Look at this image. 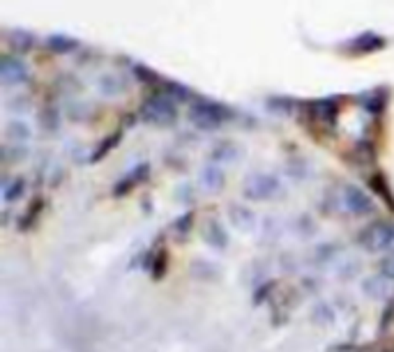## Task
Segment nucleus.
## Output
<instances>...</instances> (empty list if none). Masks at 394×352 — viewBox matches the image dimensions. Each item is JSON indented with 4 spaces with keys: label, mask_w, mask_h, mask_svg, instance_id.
Listing matches in <instances>:
<instances>
[{
    "label": "nucleus",
    "mask_w": 394,
    "mask_h": 352,
    "mask_svg": "<svg viewBox=\"0 0 394 352\" xmlns=\"http://www.w3.org/2000/svg\"><path fill=\"white\" fill-rule=\"evenodd\" d=\"M0 74H3V81L10 83V86H19V83L28 81V67L16 56L3 58V70H0Z\"/></svg>",
    "instance_id": "1"
},
{
    "label": "nucleus",
    "mask_w": 394,
    "mask_h": 352,
    "mask_svg": "<svg viewBox=\"0 0 394 352\" xmlns=\"http://www.w3.org/2000/svg\"><path fill=\"white\" fill-rule=\"evenodd\" d=\"M144 115H146V120H150V122H171L175 117V108H173V104L169 102V99L153 97L146 104Z\"/></svg>",
    "instance_id": "2"
},
{
    "label": "nucleus",
    "mask_w": 394,
    "mask_h": 352,
    "mask_svg": "<svg viewBox=\"0 0 394 352\" xmlns=\"http://www.w3.org/2000/svg\"><path fill=\"white\" fill-rule=\"evenodd\" d=\"M194 120L201 124V127H217V124H222L224 120V113L222 108L217 104H201L198 108H194Z\"/></svg>",
    "instance_id": "3"
},
{
    "label": "nucleus",
    "mask_w": 394,
    "mask_h": 352,
    "mask_svg": "<svg viewBox=\"0 0 394 352\" xmlns=\"http://www.w3.org/2000/svg\"><path fill=\"white\" fill-rule=\"evenodd\" d=\"M385 44V39L381 35H376L374 30H367L362 35H357L353 41H350V46L355 48L357 53H371V51H379V48Z\"/></svg>",
    "instance_id": "4"
},
{
    "label": "nucleus",
    "mask_w": 394,
    "mask_h": 352,
    "mask_svg": "<svg viewBox=\"0 0 394 352\" xmlns=\"http://www.w3.org/2000/svg\"><path fill=\"white\" fill-rule=\"evenodd\" d=\"M46 48L51 53H72L79 48V41L70 37V35H63V32H56V35H49L46 37Z\"/></svg>",
    "instance_id": "5"
},
{
    "label": "nucleus",
    "mask_w": 394,
    "mask_h": 352,
    "mask_svg": "<svg viewBox=\"0 0 394 352\" xmlns=\"http://www.w3.org/2000/svg\"><path fill=\"white\" fill-rule=\"evenodd\" d=\"M32 35L28 30H12L10 32V44H12V48L14 51H19V53H26L28 48L32 46Z\"/></svg>",
    "instance_id": "6"
}]
</instances>
